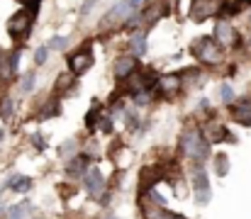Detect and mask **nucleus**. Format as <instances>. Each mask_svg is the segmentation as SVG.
Returning a JSON list of instances; mask_svg holds the SVG:
<instances>
[{"label":"nucleus","instance_id":"f257e3e1","mask_svg":"<svg viewBox=\"0 0 251 219\" xmlns=\"http://www.w3.org/2000/svg\"><path fill=\"white\" fill-rule=\"evenodd\" d=\"M178 151H180V156L185 161L198 163V166H207L210 158H212V144L205 139V134H202V129H200L198 122H188L180 129Z\"/></svg>","mask_w":251,"mask_h":219},{"label":"nucleus","instance_id":"f03ea898","mask_svg":"<svg viewBox=\"0 0 251 219\" xmlns=\"http://www.w3.org/2000/svg\"><path fill=\"white\" fill-rule=\"evenodd\" d=\"M81 188H83L88 202H95V205H100V207H107L110 200H112V193H115V190H110L107 178H105V173H102V168H100L98 163H93V166L85 170L83 180H81Z\"/></svg>","mask_w":251,"mask_h":219},{"label":"nucleus","instance_id":"7ed1b4c3","mask_svg":"<svg viewBox=\"0 0 251 219\" xmlns=\"http://www.w3.org/2000/svg\"><path fill=\"white\" fill-rule=\"evenodd\" d=\"M188 185H190V195L195 200L198 207H207L212 202V183H210V173L205 166L190 163V175H188Z\"/></svg>","mask_w":251,"mask_h":219},{"label":"nucleus","instance_id":"20e7f679","mask_svg":"<svg viewBox=\"0 0 251 219\" xmlns=\"http://www.w3.org/2000/svg\"><path fill=\"white\" fill-rule=\"evenodd\" d=\"M190 56L202 64V66H220L225 61V51L215 44V39L210 34H202V37H195L190 42Z\"/></svg>","mask_w":251,"mask_h":219},{"label":"nucleus","instance_id":"39448f33","mask_svg":"<svg viewBox=\"0 0 251 219\" xmlns=\"http://www.w3.org/2000/svg\"><path fill=\"white\" fill-rule=\"evenodd\" d=\"M34 22H37V15H32L25 7H20L15 15H10V20H7V34L15 42V47H22L29 39V34L34 29Z\"/></svg>","mask_w":251,"mask_h":219},{"label":"nucleus","instance_id":"423d86ee","mask_svg":"<svg viewBox=\"0 0 251 219\" xmlns=\"http://www.w3.org/2000/svg\"><path fill=\"white\" fill-rule=\"evenodd\" d=\"M212 39L222 51H234L242 47V37H239L237 27L232 24V20H217L215 29H212Z\"/></svg>","mask_w":251,"mask_h":219},{"label":"nucleus","instance_id":"0eeeda50","mask_svg":"<svg viewBox=\"0 0 251 219\" xmlns=\"http://www.w3.org/2000/svg\"><path fill=\"white\" fill-rule=\"evenodd\" d=\"M185 88V78L183 73H164L156 78V88H154V100H173L176 95H180Z\"/></svg>","mask_w":251,"mask_h":219},{"label":"nucleus","instance_id":"6e6552de","mask_svg":"<svg viewBox=\"0 0 251 219\" xmlns=\"http://www.w3.org/2000/svg\"><path fill=\"white\" fill-rule=\"evenodd\" d=\"M134 12H132V7L127 5V0H120V2H115L100 20H98V29L100 32H110V29H120L129 17H132ZM139 15V12H137Z\"/></svg>","mask_w":251,"mask_h":219},{"label":"nucleus","instance_id":"1a4fd4ad","mask_svg":"<svg viewBox=\"0 0 251 219\" xmlns=\"http://www.w3.org/2000/svg\"><path fill=\"white\" fill-rule=\"evenodd\" d=\"M93 64H95V56H93V49H90L88 44L78 47L74 54L66 56V69H69V73H71L76 80L83 78L85 73L93 69Z\"/></svg>","mask_w":251,"mask_h":219},{"label":"nucleus","instance_id":"9d476101","mask_svg":"<svg viewBox=\"0 0 251 219\" xmlns=\"http://www.w3.org/2000/svg\"><path fill=\"white\" fill-rule=\"evenodd\" d=\"M93 163H95V161H93L85 151H78L74 158H69V161L64 163V175H66V180H69V183H81L85 170H88Z\"/></svg>","mask_w":251,"mask_h":219},{"label":"nucleus","instance_id":"9b49d317","mask_svg":"<svg viewBox=\"0 0 251 219\" xmlns=\"http://www.w3.org/2000/svg\"><path fill=\"white\" fill-rule=\"evenodd\" d=\"M139 66H142L139 59H134L132 54H122V56H117V59L112 61V78H115V83L120 85V83L129 80V78L137 73Z\"/></svg>","mask_w":251,"mask_h":219},{"label":"nucleus","instance_id":"f8f14e48","mask_svg":"<svg viewBox=\"0 0 251 219\" xmlns=\"http://www.w3.org/2000/svg\"><path fill=\"white\" fill-rule=\"evenodd\" d=\"M229 120L232 124L237 127H244V129H251V97H242V100H234L229 107Z\"/></svg>","mask_w":251,"mask_h":219},{"label":"nucleus","instance_id":"ddd939ff","mask_svg":"<svg viewBox=\"0 0 251 219\" xmlns=\"http://www.w3.org/2000/svg\"><path fill=\"white\" fill-rule=\"evenodd\" d=\"M215 12H217V2L215 0H190V7H188L190 22L200 24V22L215 17Z\"/></svg>","mask_w":251,"mask_h":219},{"label":"nucleus","instance_id":"4468645a","mask_svg":"<svg viewBox=\"0 0 251 219\" xmlns=\"http://www.w3.org/2000/svg\"><path fill=\"white\" fill-rule=\"evenodd\" d=\"M137 207H139L144 219H190L183 212H176V210H168V207H154L149 202H137Z\"/></svg>","mask_w":251,"mask_h":219},{"label":"nucleus","instance_id":"2eb2a0df","mask_svg":"<svg viewBox=\"0 0 251 219\" xmlns=\"http://www.w3.org/2000/svg\"><path fill=\"white\" fill-rule=\"evenodd\" d=\"M129 54L134 59H144L149 54V29H139V32H132L129 34Z\"/></svg>","mask_w":251,"mask_h":219},{"label":"nucleus","instance_id":"dca6fc26","mask_svg":"<svg viewBox=\"0 0 251 219\" xmlns=\"http://www.w3.org/2000/svg\"><path fill=\"white\" fill-rule=\"evenodd\" d=\"M242 12H244V2L242 0H217V12H215L217 20H232V17H237Z\"/></svg>","mask_w":251,"mask_h":219},{"label":"nucleus","instance_id":"f3484780","mask_svg":"<svg viewBox=\"0 0 251 219\" xmlns=\"http://www.w3.org/2000/svg\"><path fill=\"white\" fill-rule=\"evenodd\" d=\"M34 217V205L32 200H22V202H15L5 210V217L2 219H32Z\"/></svg>","mask_w":251,"mask_h":219},{"label":"nucleus","instance_id":"a211bd4d","mask_svg":"<svg viewBox=\"0 0 251 219\" xmlns=\"http://www.w3.org/2000/svg\"><path fill=\"white\" fill-rule=\"evenodd\" d=\"M102 112H105V105H102L100 100H93L90 107H88V112H85V117H83V124H85V132H88V134H95V132H98V120H100Z\"/></svg>","mask_w":251,"mask_h":219},{"label":"nucleus","instance_id":"6ab92c4d","mask_svg":"<svg viewBox=\"0 0 251 219\" xmlns=\"http://www.w3.org/2000/svg\"><path fill=\"white\" fill-rule=\"evenodd\" d=\"M210 168H212V173H215L217 178H227L229 170H232V161H229V156H227L225 151H217V153H212V158H210Z\"/></svg>","mask_w":251,"mask_h":219},{"label":"nucleus","instance_id":"aec40b11","mask_svg":"<svg viewBox=\"0 0 251 219\" xmlns=\"http://www.w3.org/2000/svg\"><path fill=\"white\" fill-rule=\"evenodd\" d=\"M42 107V112L37 115V120L39 122H47V120H51V117H59L61 112H64V107H61V97L59 95H51L44 105H39Z\"/></svg>","mask_w":251,"mask_h":219},{"label":"nucleus","instance_id":"412c9836","mask_svg":"<svg viewBox=\"0 0 251 219\" xmlns=\"http://www.w3.org/2000/svg\"><path fill=\"white\" fill-rule=\"evenodd\" d=\"M122 122H125V129L129 132V134H142V117H139V112L137 110H132V107H127L125 112H122Z\"/></svg>","mask_w":251,"mask_h":219},{"label":"nucleus","instance_id":"4be33fe9","mask_svg":"<svg viewBox=\"0 0 251 219\" xmlns=\"http://www.w3.org/2000/svg\"><path fill=\"white\" fill-rule=\"evenodd\" d=\"M81 146H83V144L78 142V137H74V139H66L64 144L56 148V156H59V158H61L64 163H66L69 158H74V156H76V153L81 151Z\"/></svg>","mask_w":251,"mask_h":219},{"label":"nucleus","instance_id":"5701e85b","mask_svg":"<svg viewBox=\"0 0 251 219\" xmlns=\"http://www.w3.org/2000/svg\"><path fill=\"white\" fill-rule=\"evenodd\" d=\"M17 88H20V93H22V95L34 93V88H37V71H34V69H29V71L22 73V75H20V80H17Z\"/></svg>","mask_w":251,"mask_h":219},{"label":"nucleus","instance_id":"b1692460","mask_svg":"<svg viewBox=\"0 0 251 219\" xmlns=\"http://www.w3.org/2000/svg\"><path fill=\"white\" fill-rule=\"evenodd\" d=\"M217 95H220V102H222L225 107H229V105L237 100V90H234V85H232L229 80L220 83V88H217Z\"/></svg>","mask_w":251,"mask_h":219},{"label":"nucleus","instance_id":"393cba45","mask_svg":"<svg viewBox=\"0 0 251 219\" xmlns=\"http://www.w3.org/2000/svg\"><path fill=\"white\" fill-rule=\"evenodd\" d=\"M98 132H102V134L112 137V134H115V117H110L107 112H102V115H100V120H98Z\"/></svg>","mask_w":251,"mask_h":219},{"label":"nucleus","instance_id":"a878e982","mask_svg":"<svg viewBox=\"0 0 251 219\" xmlns=\"http://www.w3.org/2000/svg\"><path fill=\"white\" fill-rule=\"evenodd\" d=\"M69 37H64V34H54L49 42H47V47H49V51H66V47H69Z\"/></svg>","mask_w":251,"mask_h":219},{"label":"nucleus","instance_id":"bb28decb","mask_svg":"<svg viewBox=\"0 0 251 219\" xmlns=\"http://www.w3.org/2000/svg\"><path fill=\"white\" fill-rule=\"evenodd\" d=\"M12 115H15V100L12 97H2L0 100V120L7 122Z\"/></svg>","mask_w":251,"mask_h":219},{"label":"nucleus","instance_id":"cd10ccee","mask_svg":"<svg viewBox=\"0 0 251 219\" xmlns=\"http://www.w3.org/2000/svg\"><path fill=\"white\" fill-rule=\"evenodd\" d=\"M47 61H49V47L42 44V47L34 49V54H32V64H34V66H44Z\"/></svg>","mask_w":251,"mask_h":219},{"label":"nucleus","instance_id":"c85d7f7f","mask_svg":"<svg viewBox=\"0 0 251 219\" xmlns=\"http://www.w3.org/2000/svg\"><path fill=\"white\" fill-rule=\"evenodd\" d=\"M29 142H32V146H34V151H37V153H44V151L49 148V144H47V139H44V134H42V132H34V134L29 137Z\"/></svg>","mask_w":251,"mask_h":219},{"label":"nucleus","instance_id":"c756f323","mask_svg":"<svg viewBox=\"0 0 251 219\" xmlns=\"http://www.w3.org/2000/svg\"><path fill=\"white\" fill-rule=\"evenodd\" d=\"M20 7H25V10H29L32 15H39V7H42V0H15Z\"/></svg>","mask_w":251,"mask_h":219},{"label":"nucleus","instance_id":"7c9ffc66","mask_svg":"<svg viewBox=\"0 0 251 219\" xmlns=\"http://www.w3.org/2000/svg\"><path fill=\"white\" fill-rule=\"evenodd\" d=\"M127 5H129L132 12L137 15V12H144V7L149 5V0H127Z\"/></svg>","mask_w":251,"mask_h":219},{"label":"nucleus","instance_id":"2f4dec72","mask_svg":"<svg viewBox=\"0 0 251 219\" xmlns=\"http://www.w3.org/2000/svg\"><path fill=\"white\" fill-rule=\"evenodd\" d=\"M98 2H100V0H83V5H81V15H83V17H88Z\"/></svg>","mask_w":251,"mask_h":219},{"label":"nucleus","instance_id":"473e14b6","mask_svg":"<svg viewBox=\"0 0 251 219\" xmlns=\"http://www.w3.org/2000/svg\"><path fill=\"white\" fill-rule=\"evenodd\" d=\"M2 139H5V129H0V142H2Z\"/></svg>","mask_w":251,"mask_h":219},{"label":"nucleus","instance_id":"72a5a7b5","mask_svg":"<svg viewBox=\"0 0 251 219\" xmlns=\"http://www.w3.org/2000/svg\"><path fill=\"white\" fill-rule=\"evenodd\" d=\"M102 219H117V217L115 215H107V217H102Z\"/></svg>","mask_w":251,"mask_h":219},{"label":"nucleus","instance_id":"f704fd0d","mask_svg":"<svg viewBox=\"0 0 251 219\" xmlns=\"http://www.w3.org/2000/svg\"><path fill=\"white\" fill-rule=\"evenodd\" d=\"M242 2H244V5H251V0H242Z\"/></svg>","mask_w":251,"mask_h":219},{"label":"nucleus","instance_id":"c9c22d12","mask_svg":"<svg viewBox=\"0 0 251 219\" xmlns=\"http://www.w3.org/2000/svg\"><path fill=\"white\" fill-rule=\"evenodd\" d=\"M249 29H251V10H249Z\"/></svg>","mask_w":251,"mask_h":219},{"label":"nucleus","instance_id":"e433bc0d","mask_svg":"<svg viewBox=\"0 0 251 219\" xmlns=\"http://www.w3.org/2000/svg\"><path fill=\"white\" fill-rule=\"evenodd\" d=\"M32 219H44V217H32Z\"/></svg>","mask_w":251,"mask_h":219}]
</instances>
